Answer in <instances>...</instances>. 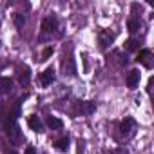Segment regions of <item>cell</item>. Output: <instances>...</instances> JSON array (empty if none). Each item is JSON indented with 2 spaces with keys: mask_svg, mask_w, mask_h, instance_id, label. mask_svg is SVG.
<instances>
[{
  "mask_svg": "<svg viewBox=\"0 0 154 154\" xmlns=\"http://www.w3.org/2000/svg\"><path fill=\"white\" fill-rule=\"evenodd\" d=\"M136 129H138V125H136V122H134L132 118H125V120L122 122V125H120L122 136H125V138H132V136L136 134Z\"/></svg>",
  "mask_w": 154,
  "mask_h": 154,
  "instance_id": "6da1fadb",
  "label": "cell"
},
{
  "mask_svg": "<svg viewBox=\"0 0 154 154\" xmlns=\"http://www.w3.org/2000/svg\"><path fill=\"white\" fill-rule=\"evenodd\" d=\"M53 80H54V69H53V67H47V69L40 74V78H38V82H40V85H42V87L51 85V84H53Z\"/></svg>",
  "mask_w": 154,
  "mask_h": 154,
  "instance_id": "7a4b0ae2",
  "label": "cell"
},
{
  "mask_svg": "<svg viewBox=\"0 0 154 154\" xmlns=\"http://www.w3.org/2000/svg\"><path fill=\"white\" fill-rule=\"evenodd\" d=\"M140 78H141V72L138 69H132L129 74H127V87L129 89H136L138 84H140Z\"/></svg>",
  "mask_w": 154,
  "mask_h": 154,
  "instance_id": "3957f363",
  "label": "cell"
},
{
  "mask_svg": "<svg viewBox=\"0 0 154 154\" xmlns=\"http://www.w3.org/2000/svg\"><path fill=\"white\" fill-rule=\"evenodd\" d=\"M98 40H100V45H102V49H107L112 42H114V33H111V31H100V35H98Z\"/></svg>",
  "mask_w": 154,
  "mask_h": 154,
  "instance_id": "277c9868",
  "label": "cell"
},
{
  "mask_svg": "<svg viewBox=\"0 0 154 154\" xmlns=\"http://www.w3.org/2000/svg\"><path fill=\"white\" fill-rule=\"evenodd\" d=\"M150 58H152V53H150V49H141L140 53H138V62L140 63H143L147 69H150L152 67V62H150Z\"/></svg>",
  "mask_w": 154,
  "mask_h": 154,
  "instance_id": "5b68a950",
  "label": "cell"
},
{
  "mask_svg": "<svg viewBox=\"0 0 154 154\" xmlns=\"http://www.w3.org/2000/svg\"><path fill=\"white\" fill-rule=\"evenodd\" d=\"M56 27H58V20L54 17H47L42 20V31L44 33H53Z\"/></svg>",
  "mask_w": 154,
  "mask_h": 154,
  "instance_id": "8992f818",
  "label": "cell"
},
{
  "mask_svg": "<svg viewBox=\"0 0 154 154\" xmlns=\"http://www.w3.org/2000/svg\"><path fill=\"white\" fill-rule=\"evenodd\" d=\"M8 136L13 140V141H18L20 140V131H18V125L15 123V120H8Z\"/></svg>",
  "mask_w": 154,
  "mask_h": 154,
  "instance_id": "52a82bcc",
  "label": "cell"
},
{
  "mask_svg": "<svg viewBox=\"0 0 154 154\" xmlns=\"http://www.w3.org/2000/svg\"><path fill=\"white\" fill-rule=\"evenodd\" d=\"M27 125H29L35 132H44V123H42V120H40L36 114H31V116H29Z\"/></svg>",
  "mask_w": 154,
  "mask_h": 154,
  "instance_id": "ba28073f",
  "label": "cell"
},
{
  "mask_svg": "<svg viewBox=\"0 0 154 154\" xmlns=\"http://www.w3.org/2000/svg\"><path fill=\"white\" fill-rule=\"evenodd\" d=\"M63 74L65 76H74L76 74V65H74V58H67L63 62Z\"/></svg>",
  "mask_w": 154,
  "mask_h": 154,
  "instance_id": "9c48e42d",
  "label": "cell"
},
{
  "mask_svg": "<svg viewBox=\"0 0 154 154\" xmlns=\"http://www.w3.org/2000/svg\"><path fill=\"white\" fill-rule=\"evenodd\" d=\"M78 111L82 114H93L96 111V103L94 102H80L78 103Z\"/></svg>",
  "mask_w": 154,
  "mask_h": 154,
  "instance_id": "30bf717a",
  "label": "cell"
},
{
  "mask_svg": "<svg viewBox=\"0 0 154 154\" xmlns=\"http://www.w3.org/2000/svg\"><path fill=\"white\" fill-rule=\"evenodd\" d=\"M18 82H20V85H29V82H31V71H29V67H22V71H20V74H18Z\"/></svg>",
  "mask_w": 154,
  "mask_h": 154,
  "instance_id": "8fae6325",
  "label": "cell"
},
{
  "mask_svg": "<svg viewBox=\"0 0 154 154\" xmlns=\"http://www.w3.org/2000/svg\"><path fill=\"white\" fill-rule=\"evenodd\" d=\"M45 123H47V127H51V129H62V127H63V122H62L60 118H56V116H47V118H45Z\"/></svg>",
  "mask_w": 154,
  "mask_h": 154,
  "instance_id": "7c38bea8",
  "label": "cell"
},
{
  "mask_svg": "<svg viewBox=\"0 0 154 154\" xmlns=\"http://www.w3.org/2000/svg\"><path fill=\"white\" fill-rule=\"evenodd\" d=\"M54 147H56L58 150H62V152H65V150L69 149V138H67V136H63V138H60V140H56V141H54Z\"/></svg>",
  "mask_w": 154,
  "mask_h": 154,
  "instance_id": "4fadbf2b",
  "label": "cell"
},
{
  "mask_svg": "<svg viewBox=\"0 0 154 154\" xmlns=\"http://www.w3.org/2000/svg\"><path fill=\"white\" fill-rule=\"evenodd\" d=\"M13 87V82L9 78H0V93H9Z\"/></svg>",
  "mask_w": 154,
  "mask_h": 154,
  "instance_id": "5bb4252c",
  "label": "cell"
},
{
  "mask_svg": "<svg viewBox=\"0 0 154 154\" xmlns=\"http://www.w3.org/2000/svg\"><path fill=\"white\" fill-rule=\"evenodd\" d=\"M13 22H15V27H17V29H22L24 24H26V18H24V15L15 13V15H13Z\"/></svg>",
  "mask_w": 154,
  "mask_h": 154,
  "instance_id": "9a60e30c",
  "label": "cell"
},
{
  "mask_svg": "<svg viewBox=\"0 0 154 154\" xmlns=\"http://www.w3.org/2000/svg\"><path fill=\"white\" fill-rule=\"evenodd\" d=\"M127 29H129L131 33H136V31L140 29V20H138V18H129V22H127Z\"/></svg>",
  "mask_w": 154,
  "mask_h": 154,
  "instance_id": "2e32d148",
  "label": "cell"
},
{
  "mask_svg": "<svg viewBox=\"0 0 154 154\" xmlns=\"http://www.w3.org/2000/svg\"><path fill=\"white\" fill-rule=\"evenodd\" d=\"M136 49H138V40L131 38L125 42V51H136Z\"/></svg>",
  "mask_w": 154,
  "mask_h": 154,
  "instance_id": "e0dca14e",
  "label": "cell"
},
{
  "mask_svg": "<svg viewBox=\"0 0 154 154\" xmlns=\"http://www.w3.org/2000/svg\"><path fill=\"white\" fill-rule=\"evenodd\" d=\"M22 102H24V100L20 98V100L17 102V105L13 107V114H11V118H13V120H17V118L20 116V105H22Z\"/></svg>",
  "mask_w": 154,
  "mask_h": 154,
  "instance_id": "ac0fdd59",
  "label": "cell"
},
{
  "mask_svg": "<svg viewBox=\"0 0 154 154\" xmlns=\"http://www.w3.org/2000/svg\"><path fill=\"white\" fill-rule=\"evenodd\" d=\"M51 54H53V47H47V49L44 51V54H42V60H47Z\"/></svg>",
  "mask_w": 154,
  "mask_h": 154,
  "instance_id": "d6986e66",
  "label": "cell"
},
{
  "mask_svg": "<svg viewBox=\"0 0 154 154\" xmlns=\"http://www.w3.org/2000/svg\"><path fill=\"white\" fill-rule=\"evenodd\" d=\"M111 154H129V152H127V149H114Z\"/></svg>",
  "mask_w": 154,
  "mask_h": 154,
  "instance_id": "ffe728a7",
  "label": "cell"
},
{
  "mask_svg": "<svg viewBox=\"0 0 154 154\" xmlns=\"http://www.w3.org/2000/svg\"><path fill=\"white\" fill-rule=\"evenodd\" d=\"M152 84H154V78H149V84H147V93H152Z\"/></svg>",
  "mask_w": 154,
  "mask_h": 154,
  "instance_id": "44dd1931",
  "label": "cell"
},
{
  "mask_svg": "<svg viewBox=\"0 0 154 154\" xmlns=\"http://www.w3.org/2000/svg\"><path fill=\"white\" fill-rule=\"evenodd\" d=\"M26 154H36V149L35 147H27L26 149Z\"/></svg>",
  "mask_w": 154,
  "mask_h": 154,
  "instance_id": "7402d4cb",
  "label": "cell"
},
{
  "mask_svg": "<svg viewBox=\"0 0 154 154\" xmlns=\"http://www.w3.org/2000/svg\"><path fill=\"white\" fill-rule=\"evenodd\" d=\"M8 154H17V152H15V150H11V152H8Z\"/></svg>",
  "mask_w": 154,
  "mask_h": 154,
  "instance_id": "603a6c76",
  "label": "cell"
}]
</instances>
